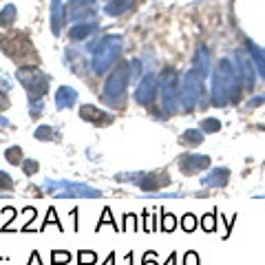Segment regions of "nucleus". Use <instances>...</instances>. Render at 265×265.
Instances as JSON below:
<instances>
[{
	"label": "nucleus",
	"mask_w": 265,
	"mask_h": 265,
	"mask_svg": "<svg viewBox=\"0 0 265 265\" xmlns=\"http://www.w3.org/2000/svg\"><path fill=\"white\" fill-rule=\"evenodd\" d=\"M42 111H44V99H40V102H29V115L33 119L42 115Z\"/></svg>",
	"instance_id": "26"
},
{
	"label": "nucleus",
	"mask_w": 265,
	"mask_h": 265,
	"mask_svg": "<svg viewBox=\"0 0 265 265\" xmlns=\"http://www.w3.org/2000/svg\"><path fill=\"white\" fill-rule=\"evenodd\" d=\"M201 128H203L205 132H215V130L221 128V124H219L217 119H205V122L201 124Z\"/></svg>",
	"instance_id": "29"
},
{
	"label": "nucleus",
	"mask_w": 265,
	"mask_h": 265,
	"mask_svg": "<svg viewBox=\"0 0 265 265\" xmlns=\"http://www.w3.org/2000/svg\"><path fill=\"white\" fill-rule=\"evenodd\" d=\"M7 190H13V179H11V175L9 172H3L0 170V192H7Z\"/></svg>",
	"instance_id": "25"
},
{
	"label": "nucleus",
	"mask_w": 265,
	"mask_h": 265,
	"mask_svg": "<svg viewBox=\"0 0 265 265\" xmlns=\"http://www.w3.org/2000/svg\"><path fill=\"white\" fill-rule=\"evenodd\" d=\"M69 261H71V254H69L66 250H53V252H51V263H53V265H60V263L66 265Z\"/></svg>",
	"instance_id": "22"
},
{
	"label": "nucleus",
	"mask_w": 265,
	"mask_h": 265,
	"mask_svg": "<svg viewBox=\"0 0 265 265\" xmlns=\"http://www.w3.org/2000/svg\"><path fill=\"white\" fill-rule=\"evenodd\" d=\"M64 0H51V31L53 36H60L64 26Z\"/></svg>",
	"instance_id": "10"
},
{
	"label": "nucleus",
	"mask_w": 265,
	"mask_h": 265,
	"mask_svg": "<svg viewBox=\"0 0 265 265\" xmlns=\"http://www.w3.org/2000/svg\"><path fill=\"white\" fill-rule=\"evenodd\" d=\"M42 190L58 199H97L102 197V190L93 188L89 183H80V181H58V179H46L42 183Z\"/></svg>",
	"instance_id": "1"
},
{
	"label": "nucleus",
	"mask_w": 265,
	"mask_h": 265,
	"mask_svg": "<svg viewBox=\"0 0 265 265\" xmlns=\"http://www.w3.org/2000/svg\"><path fill=\"white\" fill-rule=\"evenodd\" d=\"M166 265H177V254H170L168 261H166Z\"/></svg>",
	"instance_id": "41"
},
{
	"label": "nucleus",
	"mask_w": 265,
	"mask_h": 265,
	"mask_svg": "<svg viewBox=\"0 0 265 265\" xmlns=\"http://www.w3.org/2000/svg\"><path fill=\"white\" fill-rule=\"evenodd\" d=\"M102 265H115V252H111L109 258H106V261H104Z\"/></svg>",
	"instance_id": "39"
},
{
	"label": "nucleus",
	"mask_w": 265,
	"mask_h": 265,
	"mask_svg": "<svg viewBox=\"0 0 265 265\" xmlns=\"http://www.w3.org/2000/svg\"><path fill=\"white\" fill-rule=\"evenodd\" d=\"M201 225H203L205 232H212V230H215V215H205V217L201 219Z\"/></svg>",
	"instance_id": "30"
},
{
	"label": "nucleus",
	"mask_w": 265,
	"mask_h": 265,
	"mask_svg": "<svg viewBox=\"0 0 265 265\" xmlns=\"http://www.w3.org/2000/svg\"><path fill=\"white\" fill-rule=\"evenodd\" d=\"M183 265H199V256H197V252H188L183 258Z\"/></svg>",
	"instance_id": "33"
},
{
	"label": "nucleus",
	"mask_w": 265,
	"mask_h": 265,
	"mask_svg": "<svg viewBox=\"0 0 265 265\" xmlns=\"http://www.w3.org/2000/svg\"><path fill=\"white\" fill-rule=\"evenodd\" d=\"M16 22V7L13 5H5L0 11V26H11Z\"/></svg>",
	"instance_id": "16"
},
{
	"label": "nucleus",
	"mask_w": 265,
	"mask_h": 265,
	"mask_svg": "<svg viewBox=\"0 0 265 265\" xmlns=\"http://www.w3.org/2000/svg\"><path fill=\"white\" fill-rule=\"evenodd\" d=\"M128 80H130L128 62H119L115 66V71L109 75V80L104 82L102 102L111 104V106H122L124 104V95H126V86H128Z\"/></svg>",
	"instance_id": "3"
},
{
	"label": "nucleus",
	"mask_w": 265,
	"mask_h": 265,
	"mask_svg": "<svg viewBox=\"0 0 265 265\" xmlns=\"http://www.w3.org/2000/svg\"><path fill=\"white\" fill-rule=\"evenodd\" d=\"M175 225H177V219L172 215H164L162 217V230L164 232H172V230H175Z\"/></svg>",
	"instance_id": "27"
},
{
	"label": "nucleus",
	"mask_w": 265,
	"mask_h": 265,
	"mask_svg": "<svg viewBox=\"0 0 265 265\" xmlns=\"http://www.w3.org/2000/svg\"><path fill=\"white\" fill-rule=\"evenodd\" d=\"M26 265H44V263H42V258H40L38 252H31V261L26 263Z\"/></svg>",
	"instance_id": "36"
},
{
	"label": "nucleus",
	"mask_w": 265,
	"mask_h": 265,
	"mask_svg": "<svg viewBox=\"0 0 265 265\" xmlns=\"http://www.w3.org/2000/svg\"><path fill=\"white\" fill-rule=\"evenodd\" d=\"M170 183V177L166 175V172L157 170V172H144L142 179L137 181V186L146 192H155L157 188H164V186Z\"/></svg>",
	"instance_id": "7"
},
{
	"label": "nucleus",
	"mask_w": 265,
	"mask_h": 265,
	"mask_svg": "<svg viewBox=\"0 0 265 265\" xmlns=\"http://www.w3.org/2000/svg\"><path fill=\"white\" fill-rule=\"evenodd\" d=\"M9 104H11V102H9V97H7V91L0 89V113L9 109Z\"/></svg>",
	"instance_id": "32"
},
{
	"label": "nucleus",
	"mask_w": 265,
	"mask_h": 265,
	"mask_svg": "<svg viewBox=\"0 0 265 265\" xmlns=\"http://www.w3.org/2000/svg\"><path fill=\"white\" fill-rule=\"evenodd\" d=\"M3 215H7V217H9V223H11L13 219H16V210H13L11 205H7V208H3ZM7 228H9V225H3V232H5Z\"/></svg>",
	"instance_id": "34"
},
{
	"label": "nucleus",
	"mask_w": 265,
	"mask_h": 265,
	"mask_svg": "<svg viewBox=\"0 0 265 265\" xmlns=\"http://www.w3.org/2000/svg\"><path fill=\"white\" fill-rule=\"evenodd\" d=\"M95 0H73V7H91Z\"/></svg>",
	"instance_id": "37"
},
{
	"label": "nucleus",
	"mask_w": 265,
	"mask_h": 265,
	"mask_svg": "<svg viewBox=\"0 0 265 265\" xmlns=\"http://www.w3.org/2000/svg\"><path fill=\"white\" fill-rule=\"evenodd\" d=\"M0 197H3V192H0Z\"/></svg>",
	"instance_id": "42"
},
{
	"label": "nucleus",
	"mask_w": 265,
	"mask_h": 265,
	"mask_svg": "<svg viewBox=\"0 0 265 265\" xmlns=\"http://www.w3.org/2000/svg\"><path fill=\"white\" fill-rule=\"evenodd\" d=\"M142 265H159V263H157V258H155V252H146Z\"/></svg>",
	"instance_id": "35"
},
{
	"label": "nucleus",
	"mask_w": 265,
	"mask_h": 265,
	"mask_svg": "<svg viewBox=\"0 0 265 265\" xmlns=\"http://www.w3.org/2000/svg\"><path fill=\"white\" fill-rule=\"evenodd\" d=\"M122 49H124V44H122V38L119 36H115V33L104 36L97 42L95 53H93V71H95L97 75H104V73L119 60Z\"/></svg>",
	"instance_id": "2"
},
{
	"label": "nucleus",
	"mask_w": 265,
	"mask_h": 265,
	"mask_svg": "<svg viewBox=\"0 0 265 265\" xmlns=\"http://www.w3.org/2000/svg\"><path fill=\"white\" fill-rule=\"evenodd\" d=\"M16 77L26 89V93H29V102H40V99H44L46 91H49V77H46L38 66H33V64L20 66Z\"/></svg>",
	"instance_id": "4"
},
{
	"label": "nucleus",
	"mask_w": 265,
	"mask_h": 265,
	"mask_svg": "<svg viewBox=\"0 0 265 265\" xmlns=\"http://www.w3.org/2000/svg\"><path fill=\"white\" fill-rule=\"evenodd\" d=\"M0 89H3V91H9V89H11V82H9V80H5V77H0Z\"/></svg>",
	"instance_id": "38"
},
{
	"label": "nucleus",
	"mask_w": 265,
	"mask_h": 265,
	"mask_svg": "<svg viewBox=\"0 0 265 265\" xmlns=\"http://www.w3.org/2000/svg\"><path fill=\"white\" fill-rule=\"evenodd\" d=\"M80 117H82L84 122H91V124H97V126H109V124L115 122V115H111V113L97 109V106H93V104L80 106Z\"/></svg>",
	"instance_id": "6"
},
{
	"label": "nucleus",
	"mask_w": 265,
	"mask_h": 265,
	"mask_svg": "<svg viewBox=\"0 0 265 265\" xmlns=\"http://www.w3.org/2000/svg\"><path fill=\"white\" fill-rule=\"evenodd\" d=\"M97 254L93 250H80L77 252V265H95Z\"/></svg>",
	"instance_id": "19"
},
{
	"label": "nucleus",
	"mask_w": 265,
	"mask_h": 265,
	"mask_svg": "<svg viewBox=\"0 0 265 265\" xmlns=\"http://www.w3.org/2000/svg\"><path fill=\"white\" fill-rule=\"evenodd\" d=\"M155 77L152 75H146L142 82H139V86H137V91H135V99L139 104H148L150 99H152V95H155Z\"/></svg>",
	"instance_id": "11"
},
{
	"label": "nucleus",
	"mask_w": 265,
	"mask_h": 265,
	"mask_svg": "<svg viewBox=\"0 0 265 265\" xmlns=\"http://www.w3.org/2000/svg\"><path fill=\"white\" fill-rule=\"evenodd\" d=\"M126 9H130V0H111V3L104 7V11L109 13V16H119V13H124Z\"/></svg>",
	"instance_id": "14"
},
{
	"label": "nucleus",
	"mask_w": 265,
	"mask_h": 265,
	"mask_svg": "<svg viewBox=\"0 0 265 265\" xmlns=\"http://www.w3.org/2000/svg\"><path fill=\"white\" fill-rule=\"evenodd\" d=\"M71 217H73V219H77V208H73V210H71ZM73 230H75V232L80 230V223H77V221H75V225H73Z\"/></svg>",
	"instance_id": "40"
},
{
	"label": "nucleus",
	"mask_w": 265,
	"mask_h": 265,
	"mask_svg": "<svg viewBox=\"0 0 265 265\" xmlns=\"http://www.w3.org/2000/svg\"><path fill=\"white\" fill-rule=\"evenodd\" d=\"M56 137H58V130L53 126H38L36 128V139H40V142H51Z\"/></svg>",
	"instance_id": "17"
},
{
	"label": "nucleus",
	"mask_w": 265,
	"mask_h": 265,
	"mask_svg": "<svg viewBox=\"0 0 265 265\" xmlns=\"http://www.w3.org/2000/svg\"><path fill=\"white\" fill-rule=\"evenodd\" d=\"M124 221H126V225H124V228H122L124 232H128L130 228H132V230H135V228H137V225H135V221H137V219H135V217H132V215H124Z\"/></svg>",
	"instance_id": "31"
},
{
	"label": "nucleus",
	"mask_w": 265,
	"mask_h": 265,
	"mask_svg": "<svg viewBox=\"0 0 265 265\" xmlns=\"http://www.w3.org/2000/svg\"><path fill=\"white\" fill-rule=\"evenodd\" d=\"M49 225H56V228L60 230V232H62L64 228H62V221H58V215H56V208H49V212H46V221L42 223V228H40V230H46V228H49Z\"/></svg>",
	"instance_id": "21"
},
{
	"label": "nucleus",
	"mask_w": 265,
	"mask_h": 265,
	"mask_svg": "<svg viewBox=\"0 0 265 265\" xmlns=\"http://www.w3.org/2000/svg\"><path fill=\"white\" fill-rule=\"evenodd\" d=\"M75 102H77V91L71 89V86H60L56 93V109L66 111L71 106H75Z\"/></svg>",
	"instance_id": "9"
},
{
	"label": "nucleus",
	"mask_w": 265,
	"mask_h": 265,
	"mask_svg": "<svg viewBox=\"0 0 265 265\" xmlns=\"http://www.w3.org/2000/svg\"><path fill=\"white\" fill-rule=\"evenodd\" d=\"M104 225H111L113 230H119L117 225H115V219H113V215H111V208H104L102 210V219L97 221V225H95V232H99L104 228Z\"/></svg>",
	"instance_id": "18"
},
{
	"label": "nucleus",
	"mask_w": 265,
	"mask_h": 265,
	"mask_svg": "<svg viewBox=\"0 0 265 265\" xmlns=\"http://www.w3.org/2000/svg\"><path fill=\"white\" fill-rule=\"evenodd\" d=\"M22 215H24V225H22V232H26V230H31L29 225L36 221V217H38V210L33 208V205H29V208H24L22 210Z\"/></svg>",
	"instance_id": "23"
},
{
	"label": "nucleus",
	"mask_w": 265,
	"mask_h": 265,
	"mask_svg": "<svg viewBox=\"0 0 265 265\" xmlns=\"http://www.w3.org/2000/svg\"><path fill=\"white\" fill-rule=\"evenodd\" d=\"M181 228L186 230V232H192L197 228V219L192 217V215H186L183 219H181Z\"/></svg>",
	"instance_id": "28"
},
{
	"label": "nucleus",
	"mask_w": 265,
	"mask_h": 265,
	"mask_svg": "<svg viewBox=\"0 0 265 265\" xmlns=\"http://www.w3.org/2000/svg\"><path fill=\"white\" fill-rule=\"evenodd\" d=\"M5 159L9 162L11 166H20L24 162V155H22V148L20 146H11V148L5 150Z\"/></svg>",
	"instance_id": "15"
},
{
	"label": "nucleus",
	"mask_w": 265,
	"mask_h": 265,
	"mask_svg": "<svg viewBox=\"0 0 265 265\" xmlns=\"http://www.w3.org/2000/svg\"><path fill=\"white\" fill-rule=\"evenodd\" d=\"M3 49L9 58H13L16 62H24L26 60V53H31V56H36V51H33V46L29 42V38L24 36H13V38H5L3 40Z\"/></svg>",
	"instance_id": "5"
},
{
	"label": "nucleus",
	"mask_w": 265,
	"mask_h": 265,
	"mask_svg": "<svg viewBox=\"0 0 265 265\" xmlns=\"http://www.w3.org/2000/svg\"><path fill=\"white\" fill-rule=\"evenodd\" d=\"M20 166H22V172H24L26 177H33V175H36V172L40 170V164L36 162V159H24V162L20 164Z\"/></svg>",
	"instance_id": "24"
},
{
	"label": "nucleus",
	"mask_w": 265,
	"mask_h": 265,
	"mask_svg": "<svg viewBox=\"0 0 265 265\" xmlns=\"http://www.w3.org/2000/svg\"><path fill=\"white\" fill-rule=\"evenodd\" d=\"M210 166V159L203 155H183L179 157V168H181L183 175H195V172L203 170Z\"/></svg>",
	"instance_id": "8"
},
{
	"label": "nucleus",
	"mask_w": 265,
	"mask_h": 265,
	"mask_svg": "<svg viewBox=\"0 0 265 265\" xmlns=\"http://www.w3.org/2000/svg\"><path fill=\"white\" fill-rule=\"evenodd\" d=\"M201 139H203L201 132H197V130H186V135H181V139H179V142L186 144V146H197V144H201Z\"/></svg>",
	"instance_id": "20"
},
{
	"label": "nucleus",
	"mask_w": 265,
	"mask_h": 265,
	"mask_svg": "<svg viewBox=\"0 0 265 265\" xmlns=\"http://www.w3.org/2000/svg\"><path fill=\"white\" fill-rule=\"evenodd\" d=\"M95 31H97L95 20H91V22H75L69 29V38L71 40H84V38H89L91 33H95Z\"/></svg>",
	"instance_id": "12"
},
{
	"label": "nucleus",
	"mask_w": 265,
	"mask_h": 265,
	"mask_svg": "<svg viewBox=\"0 0 265 265\" xmlns=\"http://www.w3.org/2000/svg\"><path fill=\"white\" fill-rule=\"evenodd\" d=\"M201 181L205 183V186H223L225 181H228V170H221V168H217V170H212L208 177H203Z\"/></svg>",
	"instance_id": "13"
}]
</instances>
